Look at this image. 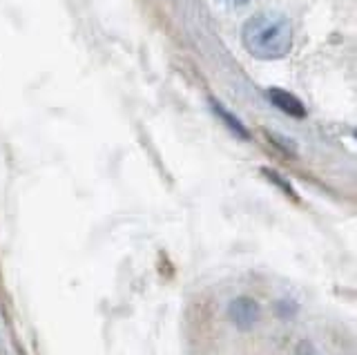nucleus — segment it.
<instances>
[{"label": "nucleus", "instance_id": "4", "mask_svg": "<svg viewBox=\"0 0 357 355\" xmlns=\"http://www.w3.org/2000/svg\"><path fill=\"white\" fill-rule=\"evenodd\" d=\"M212 109H215V114H219L223 121H226V126L234 132V135L241 137V139H248V130L243 128V123H241V121H239L237 116H232V114L228 112V109H223L221 103H215V101H212Z\"/></svg>", "mask_w": 357, "mask_h": 355}, {"label": "nucleus", "instance_id": "3", "mask_svg": "<svg viewBox=\"0 0 357 355\" xmlns=\"http://www.w3.org/2000/svg\"><path fill=\"white\" fill-rule=\"evenodd\" d=\"M266 96H268V101H271L277 109H282L284 114L295 116V119H304L306 116V107H304V103H301L295 94L273 87V90L266 92Z\"/></svg>", "mask_w": 357, "mask_h": 355}, {"label": "nucleus", "instance_id": "5", "mask_svg": "<svg viewBox=\"0 0 357 355\" xmlns=\"http://www.w3.org/2000/svg\"><path fill=\"white\" fill-rule=\"evenodd\" d=\"M221 3H226V5H234V7H237V5H245V3H248V0H221Z\"/></svg>", "mask_w": 357, "mask_h": 355}, {"label": "nucleus", "instance_id": "2", "mask_svg": "<svg viewBox=\"0 0 357 355\" xmlns=\"http://www.w3.org/2000/svg\"><path fill=\"white\" fill-rule=\"evenodd\" d=\"M259 317H261L259 304L250 297H237L230 304V319L234 322V326L241 331L252 328L257 322H259Z\"/></svg>", "mask_w": 357, "mask_h": 355}, {"label": "nucleus", "instance_id": "1", "mask_svg": "<svg viewBox=\"0 0 357 355\" xmlns=\"http://www.w3.org/2000/svg\"><path fill=\"white\" fill-rule=\"evenodd\" d=\"M243 47L259 61L284 59L293 45V29L290 23L279 14H257L241 31Z\"/></svg>", "mask_w": 357, "mask_h": 355}]
</instances>
